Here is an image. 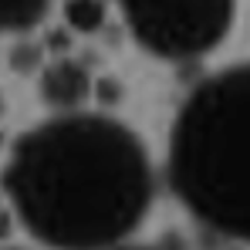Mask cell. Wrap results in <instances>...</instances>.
Instances as JSON below:
<instances>
[{
  "mask_svg": "<svg viewBox=\"0 0 250 250\" xmlns=\"http://www.w3.org/2000/svg\"><path fill=\"white\" fill-rule=\"evenodd\" d=\"M142 47L163 58H200L230 31L233 0H122Z\"/></svg>",
  "mask_w": 250,
  "mask_h": 250,
  "instance_id": "3957f363",
  "label": "cell"
},
{
  "mask_svg": "<svg viewBox=\"0 0 250 250\" xmlns=\"http://www.w3.org/2000/svg\"><path fill=\"white\" fill-rule=\"evenodd\" d=\"M64 17H68V24H71L75 31L91 34V31H98L102 21H105V3H102V0H68Z\"/></svg>",
  "mask_w": 250,
  "mask_h": 250,
  "instance_id": "8992f818",
  "label": "cell"
},
{
  "mask_svg": "<svg viewBox=\"0 0 250 250\" xmlns=\"http://www.w3.org/2000/svg\"><path fill=\"white\" fill-rule=\"evenodd\" d=\"M47 0H0V31H21L44 14Z\"/></svg>",
  "mask_w": 250,
  "mask_h": 250,
  "instance_id": "5b68a950",
  "label": "cell"
},
{
  "mask_svg": "<svg viewBox=\"0 0 250 250\" xmlns=\"http://www.w3.org/2000/svg\"><path fill=\"white\" fill-rule=\"evenodd\" d=\"M24 227L58 247L125 240L152 203L142 142L112 119L68 115L24 135L7 166Z\"/></svg>",
  "mask_w": 250,
  "mask_h": 250,
  "instance_id": "6da1fadb",
  "label": "cell"
},
{
  "mask_svg": "<svg viewBox=\"0 0 250 250\" xmlns=\"http://www.w3.org/2000/svg\"><path fill=\"white\" fill-rule=\"evenodd\" d=\"M88 88H91L88 71H84L82 64H75V61H58L44 75V98L51 105H58V108L82 105L84 98H88Z\"/></svg>",
  "mask_w": 250,
  "mask_h": 250,
  "instance_id": "277c9868",
  "label": "cell"
},
{
  "mask_svg": "<svg viewBox=\"0 0 250 250\" xmlns=\"http://www.w3.org/2000/svg\"><path fill=\"white\" fill-rule=\"evenodd\" d=\"M169 179L203 227L250 240V64L189 95L169 142Z\"/></svg>",
  "mask_w": 250,
  "mask_h": 250,
  "instance_id": "7a4b0ae2",
  "label": "cell"
}]
</instances>
